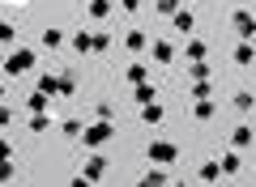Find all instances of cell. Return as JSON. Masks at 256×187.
<instances>
[{
    "instance_id": "obj_9",
    "label": "cell",
    "mask_w": 256,
    "mask_h": 187,
    "mask_svg": "<svg viewBox=\"0 0 256 187\" xmlns=\"http://www.w3.org/2000/svg\"><path fill=\"white\" fill-rule=\"evenodd\" d=\"M184 55H188V60H205V55H210V43H201V38H188Z\"/></svg>"
},
{
    "instance_id": "obj_5",
    "label": "cell",
    "mask_w": 256,
    "mask_h": 187,
    "mask_svg": "<svg viewBox=\"0 0 256 187\" xmlns=\"http://www.w3.org/2000/svg\"><path fill=\"white\" fill-rule=\"evenodd\" d=\"M252 60H256V47L248 43V38H239V47H235V64H239V68H248Z\"/></svg>"
},
{
    "instance_id": "obj_17",
    "label": "cell",
    "mask_w": 256,
    "mask_h": 187,
    "mask_svg": "<svg viewBox=\"0 0 256 187\" xmlns=\"http://www.w3.org/2000/svg\"><path fill=\"white\" fill-rule=\"evenodd\" d=\"M222 175H239V153H222Z\"/></svg>"
},
{
    "instance_id": "obj_21",
    "label": "cell",
    "mask_w": 256,
    "mask_h": 187,
    "mask_svg": "<svg viewBox=\"0 0 256 187\" xmlns=\"http://www.w3.org/2000/svg\"><path fill=\"white\" fill-rule=\"evenodd\" d=\"M128 81H132V85H137V81H146V68H141V64H132V68H128Z\"/></svg>"
},
{
    "instance_id": "obj_20",
    "label": "cell",
    "mask_w": 256,
    "mask_h": 187,
    "mask_svg": "<svg viewBox=\"0 0 256 187\" xmlns=\"http://www.w3.org/2000/svg\"><path fill=\"white\" fill-rule=\"evenodd\" d=\"M158 13H166V17H171V13H180V0H158Z\"/></svg>"
},
{
    "instance_id": "obj_4",
    "label": "cell",
    "mask_w": 256,
    "mask_h": 187,
    "mask_svg": "<svg viewBox=\"0 0 256 187\" xmlns=\"http://www.w3.org/2000/svg\"><path fill=\"white\" fill-rule=\"evenodd\" d=\"M230 107H235V111H239V115H248V111H252V107H256V94H252V89H239L235 98H230Z\"/></svg>"
},
{
    "instance_id": "obj_13",
    "label": "cell",
    "mask_w": 256,
    "mask_h": 187,
    "mask_svg": "<svg viewBox=\"0 0 256 187\" xmlns=\"http://www.w3.org/2000/svg\"><path fill=\"white\" fill-rule=\"evenodd\" d=\"M171 21H175V30H180V34H192V13H188V9L171 13Z\"/></svg>"
},
{
    "instance_id": "obj_19",
    "label": "cell",
    "mask_w": 256,
    "mask_h": 187,
    "mask_svg": "<svg viewBox=\"0 0 256 187\" xmlns=\"http://www.w3.org/2000/svg\"><path fill=\"white\" fill-rule=\"evenodd\" d=\"M90 13H94V17H111V4H107V0H94V4H90Z\"/></svg>"
},
{
    "instance_id": "obj_18",
    "label": "cell",
    "mask_w": 256,
    "mask_h": 187,
    "mask_svg": "<svg viewBox=\"0 0 256 187\" xmlns=\"http://www.w3.org/2000/svg\"><path fill=\"white\" fill-rule=\"evenodd\" d=\"M192 94H196V98H210V94H214L210 77H201V81H196V85H192Z\"/></svg>"
},
{
    "instance_id": "obj_22",
    "label": "cell",
    "mask_w": 256,
    "mask_h": 187,
    "mask_svg": "<svg viewBox=\"0 0 256 187\" xmlns=\"http://www.w3.org/2000/svg\"><path fill=\"white\" fill-rule=\"evenodd\" d=\"M43 47H60V30H47V34H43Z\"/></svg>"
},
{
    "instance_id": "obj_8",
    "label": "cell",
    "mask_w": 256,
    "mask_h": 187,
    "mask_svg": "<svg viewBox=\"0 0 256 187\" xmlns=\"http://www.w3.org/2000/svg\"><path fill=\"white\" fill-rule=\"evenodd\" d=\"M150 55H154L158 64H171L175 60V47L171 43H150Z\"/></svg>"
},
{
    "instance_id": "obj_7",
    "label": "cell",
    "mask_w": 256,
    "mask_h": 187,
    "mask_svg": "<svg viewBox=\"0 0 256 187\" xmlns=\"http://www.w3.org/2000/svg\"><path fill=\"white\" fill-rule=\"evenodd\" d=\"M107 136H111V124H107V119H102V124H94L90 132H86V145H102V141H107Z\"/></svg>"
},
{
    "instance_id": "obj_16",
    "label": "cell",
    "mask_w": 256,
    "mask_h": 187,
    "mask_svg": "<svg viewBox=\"0 0 256 187\" xmlns=\"http://www.w3.org/2000/svg\"><path fill=\"white\" fill-rule=\"evenodd\" d=\"M137 102H141V107L154 102V85H150V81H137Z\"/></svg>"
},
{
    "instance_id": "obj_6",
    "label": "cell",
    "mask_w": 256,
    "mask_h": 187,
    "mask_svg": "<svg viewBox=\"0 0 256 187\" xmlns=\"http://www.w3.org/2000/svg\"><path fill=\"white\" fill-rule=\"evenodd\" d=\"M141 183H150V187H162V183H171V175H166V170L154 162V166L146 170V179H141Z\"/></svg>"
},
{
    "instance_id": "obj_23",
    "label": "cell",
    "mask_w": 256,
    "mask_h": 187,
    "mask_svg": "<svg viewBox=\"0 0 256 187\" xmlns=\"http://www.w3.org/2000/svg\"><path fill=\"white\" fill-rule=\"evenodd\" d=\"M124 9H128V13H137V9H141V0H124Z\"/></svg>"
},
{
    "instance_id": "obj_15",
    "label": "cell",
    "mask_w": 256,
    "mask_h": 187,
    "mask_svg": "<svg viewBox=\"0 0 256 187\" xmlns=\"http://www.w3.org/2000/svg\"><path fill=\"white\" fill-rule=\"evenodd\" d=\"M192 119H201V124H205V119H214V102H210V98H196V111H192Z\"/></svg>"
},
{
    "instance_id": "obj_12",
    "label": "cell",
    "mask_w": 256,
    "mask_h": 187,
    "mask_svg": "<svg viewBox=\"0 0 256 187\" xmlns=\"http://www.w3.org/2000/svg\"><path fill=\"white\" fill-rule=\"evenodd\" d=\"M222 179V162H205L201 166V183H218Z\"/></svg>"
},
{
    "instance_id": "obj_14",
    "label": "cell",
    "mask_w": 256,
    "mask_h": 187,
    "mask_svg": "<svg viewBox=\"0 0 256 187\" xmlns=\"http://www.w3.org/2000/svg\"><path fill=\"white\" fill-rule=\"evenodd\" d=\"M158 119H162V107L158 102H146L141 107V124H158Z\"/></svg>"
},
{
    "instance_id": "obj_11",
    "label": "cell",
    "mask_w": 256,
    "mask_h": 187,
    "mask_svg": "<svg viewBox=\"0 0 256 187\" xmlns=\"http://www.w3.org/2000/svg\"><path fill=\"white\" fill-rule=\"evenodd\" d=\"M230 145H235V149H248V145H252V128H248V124H239L235 132H230Z\"/></svg>"
},
{
    "instance_id": "obj_2",
    "label": "cell",
    "mask_w": 256,
    "mask_h": 187,
    "mask_svg": "<svg viewBox=\"0 0 256 187\" xmlns=\"http://www.w3.org/2000/svg\"><path fill=\"white\" fill-rule=\"evenodd\" d=\"M230 26H235V34H239V38H252V34H256V17H252L248 9H235Z\"/></svg>"
},
{
    "instance_id": "obj_10",
    "label": "cell",
    "mask_w": 256,
    "mask_h": 187,
    "mask_svg": "<svg viewBox=\"0 0 256 187\" xmlns=\"http://www.w3.org/2000/svg\"><path fill=\"white\" fill-rule=\"evenodd\" d=\"M124 47H128V51H132V55H141V51H146V47H150V38L141 34V30H132V34L124 38Z\"/></svg>"
},
{
    "instance_id": "obj_1",
    "label": "cell",
    "mask_w": 256,
    "mask_h": 187,
    "mask_svg": "<svg viewBox=\"0 0 256 187\" xmlns=\"http://www.w3.org/2000/svg\"><path fill=\"white\" fill-rule=\"evenodd\" d=\"M146 153H150V162H158V166H166V162H175V158H180V149H175L171 141H154Z\"/></svg>"
},
{
    "instance_id": "obj_3",
    "label": "cell",
    "mask_w": 256,
    "mask_h": 187,
    "mask_svg": "<svg viewBox=\"0 0 256 187\" xmlns=\"http://www.w3.org/2000/svg\"><path fill=\"white\" fill-rule=\"evenodd\" d=\"M98 175H107V158H90V162H86V170H82V179H77V183H90V179H98Z\"/></svg>"
}]
</instances>
